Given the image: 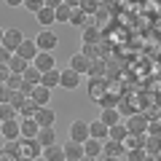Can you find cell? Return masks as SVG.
<instances>
[{
    "mask_svg": "<svg viewBox=\"0 0 161 161\" xmlns=\"http://www.w3.org/2000/svg\"><path fill=\"white\" fill-rule=\"evenodd\" d=\"M16 54H19L22 59H27V62H32V59L40 54V48H38V43H35V38H24V43L19 46Z\"/></svg>",
    "mask_w": 161,
    "mask_h": 161,
    "instance_id": "obj_11",
    "label": "cell"
},
{
    "mask_svg": "<svg viewBox=\"0 0 161 161\" xmlns=\"http://www.w3.org/2000/svg\"><path fill=\"white\" fill-rule=\"evenodd\" d=\"M89 126H92V137L94 140H102V142H105V140L110 137V126H108V124H102V121H92Z\"/></svg>",
    "mask_w": 161,
    "mask_h": 161,
    "instance_id": "obj_23",
    "label": "cell"
},
{
    "mask_svg": "<svg viewBox=\"0 0 161 161\" xmlns=\"http://www.w3.org/2000/svg\"><path fill=\"white\" fill-rule=\"evenodd\" d=\"M35 121H38L40 126H54V121H57V113H54L51 105H43V108H38V113H35Z\"/></svg>",
    "mask_w": 161,
    "mask_h": 161,
    "instance_id": "obj_12",
    "label": "cell"
},
{
    "mask_svg": "<svg viewBox=\"0 0 161 161\" xmlns=\"http://www.w3.org/2000/svg\"><path fill=\"white\" fill-rule=\"evenodd\" d=\"M99 121H102V124H108V126H115V124H121V121H124V115H121L118 108H105L102 115H99Z\"/></svg>",
    "mask_w": 161,
    "mask_h": 161,
    "instance_id": "obj_19",
    "label": "cell"
},
{
    "mask_svg": "<svg viewBox=\"0 0 161 161\" xmlns=\"http://www.w3.org/2000/svg\"><path fill=\"white\" fill-rule=\"evenodd\" d=\"M35 19H38V24L43 30H51V24L57 22V8H51V6H43L38 14H35Z\"/></svg>",
    "mask_w": 161,
    "mask_h": 161,
    "instance_id": "obj_10",
    "label": "cell"
},
{
    "mask_svg": "<svg viewBox=\"0 0 161 161\" xmlns=\"http://www.w3.org/2000/svg\"><path fill=\"white\" fill-rule=\"evenodd\" d=\"M102 161H124V158H113V156H102Z\"/></svg>",
    "mask_w": 161,
    "mask_h": 161,
    "instance_id": "obj_47",
    "label": "cell"
},
{
    "mask_svg": "<svg viewBox=\"0 0 161 161\" xmlns=\"http://www.w3.org/2000/svg\"><path fill=\"white\" fill-rule=\"evenodd\" d=\"M70 16H73V8H70L67 3H62V6L57 8V22L59 24H70Z\"/></svg>",
    "mask_w": 161,
    "mask_h": 161,
    "instance_id": "obj_35",
    "label": "cell"
},
{
    "mask_svg": "<svg viewBox=\"0 0 161 161\" xmlns=\"http://www.w3.org/2000/svg\"><path fill=\"white\" fill-rule=\"evenodd\" d=\"M102 156H113V158H124L126 156V145L118 142V140H105V153Z\"/></svg>",
    "mask_w": 161,
    "mask_h": 161,
    "instance_id": "obj_13",
    "label": "cell"
},
{
    "mask_svg": "<svg viewBox=\"0 0 161 161\" xmlns=\"http://www.w3.org/2000/svg\"><path fill=\"white\" fill-rule=\"evenodd\" d=\"M108 92H110L108 78H89V97H92V99H97V102H99Z\"/></svg>",
    "mask_w": 161,
    "mask_h": 161,
    "instance_id": "obj_7",
    "label": "cell"
},
{
    "mask_svg": "<svg viewBox=\"0 0 161 161\" xmlns=\"http://www.w3.org/2000/svg\"><path fill=\"white\" fill-rule=\"evenodd\" d=\"M80 54L86 59H105V54H102V48H99V43H83V48H80Z\"/></svg>",
    "mask_w": 161,
    "mask_h": 161,
    "instance_id": "obj_24",
    "label": "cell"
},
{
    "mask_svg": "<svg viewBox=\"0 0 161 161\" xmlns=\"http://www.w3.org/2000/svg\"><path fill=\"white\" fill-rule=\"evenodd\" d=\"M32 64L40 70V73H48V70L57 67V59H54V51H40L38 57L32 59Z\"/></svg>",
    "mask_w": 161,
    "mask_h": 161,
    "instance_id": "obj_8",
    "label": "cell"
},
{
    "mask_svg": "<svg viewBox=\"0 0 161 161\" xmlns=\"http://www.w3.org/2000/svg\"><path fill=\"white\" fill-rule=\"evenodd\" d=\"M89 137H92V126H89V121H73V124H70L67 140H75V142H86Z\"/></svg>",
    "mask_w": 161,
    "mask_h": 161,
    "instance_id": "obj_3",
    "label": "cell"
},
{
    "mask_svg": "<svg viewBox=\"0 0 161 161\" xmlns=\"http://www.w3.org/2000/svg\"><path fill=\"white\" fill-rule=\"evenodd\" d=\"M59 78H62V70H48V73H43V80H40V83H43V86L46 89H57L59 86Z\"/></svg>",
    "mask_w": 161,
    "mask_h": 161,
    "instance_id": "obj_25",
    "label": "cell"
},
{
    "mask_svg": "<svg viewBox=\"0 0 161 161\" xmlns=\"http://www.w3.org/2000/svg\"><path fill=\"white\" fill-rule=\"evenodd\" d=\"M64 161H70V158H64Z\"/></svg>",
    "mask_w": 161,
    "mask_h": 161,
    "instance_id": "obj_52",
    "label": "cell"
},
{
    "mask_svg": "<svg viewBox=\"0 0 161 161\" xmlns=\"http://www.w3.org/2000/svg\"><path fill=\"white\" fill-rule=\"evenodd\" d=\"M38 108H40V105L35 102L32 97H27V102H24L22 108H19V118H35V113H38Z\"/></svg>",
    "mask_w": 161,
    "mask_h": 161,
    "instance_id": "obj_26",
    "label": "cell"
},
{
    "mask_svg": "<svg viewBox=\"0 0 161 161\" xmlns=\"http://www.w3.org/2000/svg\"><path fill=\"white\" fill-rule=\"evenodd\" d=\"M148 115H142V113H132L124 124H126V129H129V134H148Z\"/></svg>",
    "mask_w": 161,
    "mask_h": 161,
    "instance_id": "obj_4",
    "label": "cell"
},
{
    "mask_svg": "<svg viewBox=\"0 0 161 161\" xmlns=\"http://www.w3.org/2000/svg\"><path fill=\"white\" fill-rule=\"evenodd\" d=\"M145 148H132V150H126V161H142L145 158Z\"/></svg>",
    "mask_w": 161,
    "mask_h": 161,
    "instance_id": "obj_37",
    "label": "cell"
},
{
    "mask_svg": "<svg viewBox=\"0 0 161 161\" xmlns=\"http://www.w3.org/2000/svg\"><path fill=\"white\" fill-rule=\"evenodd\" d=\"M30 64H32V62H27V59H22V57H19V54H14V59H11V62H8V67H11V73L22 75L24 70L30 67Z\"/></svg>",
    "mask_w": 161,
    "mask_h": 161,
    "instance_id": "obj_31",
    "label": "cell"
},
{
    "mask_svg": "<svg viewBox=\"0 0 161 161\" xmlns=\"http://www.w3.org/2000/svg\"><path fill=\"white\" fill-rule=\"evenodd\" d=\"M22 43H24V32H22V30H19V27H6V38H3V46L11 48V51L16 54Z\"/></svg>",
    "mask_w": 161,
    "mask_h": 161,
    "instance_id": "obj_6",
    "label": "cell"
},
{
    "mask_svg": "<svg viewBox=\"0 0 161 161\" xmlns=\"http://www.w3.org/2000/svg\"><path fill=\"white\" fill-rule=\"evenodd\" d=\"M11 75H14V73H11V67H8V64H0V83H3V86H6V80L11 78Z\"/></svg>",
    "mask_w": 161,
    "mask_h": 161,
    "instance_id": "obj_43",
    "label": "cell"
},
{
    "mask_svg": "<svg viewBox=\"0 0 161 161\" xmlns=\"http://www.w3.org/2000/svg\"><path fill=\"white\" fill-rule=\"evenodd\" d=\"M78 83H80V73H75L73 67H64L62 78H59V86L67 89V92H73V89H78Z\"/></svg>",
    "mask_w": 161,
    "mask_h": 161,
    "instance_id": "obj_9",
    "label": "cell"
},
{
    "mask_svg": "<svg viewBox=\"0 0 161 161\" xmlns=\"http://www.w3.org/2000/svg\"><path fill=\"white\" fill-rule=\"evenodd\" d=\"M22 78L27 80V83H32V86H38L40 80H43V73H40V70L35 67V64H30V67H27V70L22 73Z\"/></svg>",
    "mask_w": 161,
    "mask_h": 161,
    "instance_id": "obj_28",
    "label": "cell"
},
{
    "mask_svg": "<svg viewBox=\"0 0 161 161\" xmlns=\"http://www.w3.org/2000/svg\"><path fill=\"white\" fill-rule=\"evenodd\" d=\"M16 145H19V156L27 161H35L38 156H43V148H40V142L35 137H22Z\"/></svg>",
    "mask_w": 161,
    "mask_h": 161,
    "instance_id": "obj_1",
    "label": "cell"
},
{
    "mask_svg": "<svg viewBox=\"0 0 161 161\" xmlns=\"http://www.w3.org/2000/svg\"><path fill=\"white\" fill-rule=\"evenodd\" d=\"M80 32H83V43H99V27L97 24H89V27H83L80 30Z\"/></svg>",
    "mask_w": 161,
    "mask_h": 161,
    "instance_id": "obj_29",
    "label": "cell"
},
{
    "mask_svg": "<svg viewBox=\"0 0 161 161\" xmlns=\"http://www.w3.org/2000/svg\"><path fill=\"white\" fill-rule=\"evenodd\" d=\"M43 6H46V0H24V8H27L30 14H38Z\"/></svg>",
    "mask_w": 161,
    "mask_h": 161,
    "instance_id": "obj_39",
    "label": "cell"
},
{
    "mask_svg": "<svg viewBox=\"0 0 161 161\" xmlns=\"http://www.w3.org/2000/svg\"><path fill=\"white\" fill-rule=\"evenodd\" d=\"M70 24H73V27H89V24H94V16L92 14H86L83 11V8H73V16H70Z\"/></svg>",
    "mask_w": 161,
    "mask_h": 161,
    "instance_id": "obj_14",
    "label": "cell"
},
{
    "mask_svg": "<svg viewBox=\"0 0 161 161\" xmlns=\"http://www.w3.org/2000/svg\"><path fill=\"white\" fill-rule=\"evenodd\" d=\"M3 102H11L14 108L19 110V108L24 105V102H27V97H24L22 92H11V89H6V99H3Z\"/></svg>",
    "mask_w": 161,
    "mask_h": 161,
    "instance_id": "obj_32",
    "label": "cell"
},
{
    "mask_svg": "<svg viewBox=\"0 0 161 161\" xmlns=\"http://www.w3.org/2000/svg\"><path fill=\"white\" fill-rule=\"evenodd\" d=\"M35 161H48V158H46V156H38V158H35Z\"/></svg>",
    "mask_w": 161,
    "mask_h": 161,
    "instance_id": "obj_50",
    "label": "cell"
},
{
    "mask_svg": "<svg viewBox=\"0 0 161 161\" xmlns=\"http://www.w3.org/2000/svg\"><path fill=\"white\" fill-rule=\"evenodd\" d=\"M62 148H64V156H67L70 161H80L83 156H86L83 142H75V140H67V145H62Z\"/></svg>",
    "mask_w": 161,
    "mask_h": 161,
    "instance_id": "obj_15",
    "label": "cell"
},
{
    "mask_svg": "<svg viewBox=\"0 0 161 161\" xmlns=\"http://www.w3.org/2000/svg\"><path fill=\"white\" fill-rule=\"evenodd\" d=\"M8 8H24V0H3Z\"/></svg>",
    "mask_w": 161,
    "mask_h": 161,
    "instance_id": "obj_44",
    "label": "cell"
},
{
    "mask_svg": "<svg viewBox=\"0 0 161 161\" xmlns=\"http://www.w3.org/2000/svg\"><path fill=\"white\" fill-rule=\"evenodd\" d=\"M64 3H67L70 8H80V3H83V0H64Z\"/></svg>",
    "mask_w": 161,
    "mask_h": 161,
    "instance_id": "obj_46",
    "label": "cell"
},
{
    "mask_svg": "<svg viewBox=\"0 0 161 161\" xmlns=\"http://www.w3.org/2000/svg\"><path fill=\"white\" fill-rule=\"evenodd\" d=\"M148 134L161 137V118H150V121H148Z\"/></svg>",
    "mask_w": 161,
    "mask_h": 161,
    "instance_id": "obj_40",
    "label": "cell"
},
{
    "mask_svg": "<svg viewBox=\"0 0 161 161\" xmlns=\"http://www.w3.org/2000/svg\"><path fill=\"white\" fill-rule=\"evenodd\" d=\"M11 59H14V51L6 48V46H0V64H8Z\"/></svg>",
    "mask_w": 161,
    "mask_h": 161,
    "instance_id": "obj_42",
    "label": "cell"
},
{
    "mask_svg": "<svg viewBox=\"0 0 161 161\" xmlns=\"http://www.w3.org/2000/svg\"><path fill=\"white\" fill-rule=\"evenodd\" d=\"M43 156H46L48 161H64V158H67L62 145H48V148H43Z\"/></svg>",
    "mask_w": 161,
    "mask_h": 161,
    "instance_id": "obj_27",
    "label": "cell"
},
{
    "mask_svg": "<svg viewBox=\"0 0 161 161\" xmlns=\"http://www.w3.org/2000/svg\"><path fill=\"white\" fill-rule=\"evenodd\" d=\"M22 80H24L22 75H16V73H14L11 78L6 80V89H11V92H19V89H22Z\"/></svg>",
    "mask_w": 161,
    "mask_h": 161,
    "instance_id": "obj_38",
    "label": "cell"
},
{
    "mask_svg": "<svg viewBox=\"0 0 161 161\" xmlns=\"http://www.w3.org/2000/svg\"><path fill=\"white\" fill-rule=\"evenodd\" d=\"M145 153L158 156V153H161V137H153V134H148V137H145Z\"/></svg>",
    "mask_w": 161,
    "mask_h": 161,
    "instance_id": "obj_33",
    "label": "cell"
},
{
    "mask_svg": "<svg viewBox=\"0 0 161 161\" xmlns=\"http://www.w3.org/2000/svg\"><path fill=\"white\" fill-rule=\"evenodd\" d=\"M32 99L40 105V108H43V105H48V102H51V89H46L43 83H38V86L32 89Z\"/></svg>",
    "mask_w": 161,
    "mask_h": 161,
    "instance_id": "obj_21",
    "label": "cell"
},
{
    "mask_svg": "<svg viewBox=\"0 0 161 161\" xmlns=\"http://www.w3.org/2000/svg\"><path fill=\"white\" fill-rule=\"evenodd\" d=\"M67 67H73L75 73H80V75H89V67H92V59H86L83 54H75V57H70V64Z\"/></svg>",
    "mask_w": 161,
    "mask_h": 161,
    "instance_id": "obj_16",
    "label": "cell"
},
{
    "mask_svg": "<svg viewBox=\"0 0 161 161\" xmlns=\"http://www.w3.org/2000/svg\"><path fill=\"white\" fill-rule=\"evenodd\" d=\"M0 137L6 140V142H19V140H22V121H19V118H14V121H3Z\"/></svg>",
    "mask_w": 161,
    "mask_h": 161,
    "instance_id": "obj_2",
    "label": "cell"
},
{
    "mask_svg": "<svg viewBox=\"0 0 161 161\" xmlns=\"http://www.w3.org/2000/svg\"><path fill=\"white\" fill-rule=\"evenodd\" d=\"M3 38H6V27H0V46H3Z\"/></svg>",
    "mask_w": 161,
    "mask_h": 161,
    "instance_id": "obj_48",
    "label": "cell"
},
{
    "mask_svg": "<svg viewBox=\"0 0 161 161\" xmlns=\"http://www.w3.org/2000/svg\"><path fill=\"white\" fill-rule=\"evenodd\" d=\"M80 161H102V158H92V156H83Z\"/></svg>",
    "mask_w": 161,
    "mask_h": 161,
    "instance_id": "obj_49",
    "label": "cell"
},
{
    "mask_svg": "<svg viewBox=\"0 0 161 161\" xmlns=\"http://www.w3.org/2000/svg\"><path fill=\"white\" fill-rule=\"evenodd\" d=\"M14 118H19V110L11 102H0V121H14Z\"/></svg>",
    "mask_w": 161,
    "mask_h": 161,
    "instance_id": "obj_30",
    "label": "cell"
},
{
    "mask_svg": "<svg viewBox=\"0 0 161 161\" xmlns=\"http://www.w3.org/2000/svg\"><path fill=\"white\" fill-rule=\"evenodd\" d=\"M19 121H22V137H38L40 124L35 118H19Z\"/></svg>",
    "mask_w": 161,
    "mask_h": 161,
    "instance_id": "obj_22",
    "label": "cell"
},
{
    "mask_svg": "<svg viewBox=\"0 0 161 161\" xmlns=\"http://www.w3.org/2000/svg\"><path fill=\"white\" fill-rule=\"evenodd\" d=\"M35 43H38L40 51H54V48L59 46V38L51 32V30H40V32L35 35Z\"/></svg>",
    "mask_w": 161,
    "mask_h": 161,
    "instance_id": "obj_5",
    "label": "cell"
},
{
    "mask_svg": "<svg viewBox=\"0 0 161 161\" xmlns=\"http://www.w3.org/2000/svg\"><path fill=\"white\" fill-rule=\"evenodd\" d=\"M40 142V148H48V145H57V132H54V126H40L38 137H35Z\"/></svg>",
    "mask_w": 161,
    "mask_h": 161,
    "instance_id": "obj_18",
    "label": "cell"
},
{
    "mask_svg": "<svg viewBox=\"0 0 161 161\" xmlns=\"http://www.w3.org/2000/svg\"><path fill=\"white\" fill-rule=\"evenodd\" d=\"M83 150H86V156H92V158H102V153H105V142H102V140L89 137L86 142H83Z\"/></svg>",
    "mask_w": 161,
    "mask_h": 161,
    "instance_id": "obj_17",
    "label": "cell"
},
{
    "mask_svg": "<svg viewBox=\"0 0 161 161\" xmlns=\"http://www.w3.org/2000/svg\"><path fill=\"white\" fill-rule=\"evenodd\" d=\"M99 105H102V110H105V108H118V97H115L113 92H108L102 99H99Z\"/></svg>",
    "mask_w": 161,
    "mask_h": 161,
    "instance_id": "obj_36",
    "label": "cell"
},
{
    "mask_svg": "<svg viewBox=\"0 0 161 161\" xmlns=\"http://www.w3.org/2000/svg\"><path fill=\"white\" fill-rule=\"evenodd\" d=\"M62 3H64V0H46V6H51V8H59Z\"/></svg>",
    "mask_w": 161,
    "mask_h": 161,
    "instance_id": "obj_45",
    "label": "cell"
},
{
    "mask_svg": "<svg viewBox=\"0 0 161 161\" xmlns=\"http://www.w3.org/2000/svg\"><path fill=\"white\" fill-rule=\"evenodd\" d=\"M126 137H129V129H126V124H124V121H121V124H115V126H110V140L124 142Z\"/></svg>",
    "mask_w": 161,
    "mask_h": 161,
    "instance_id": "obj_34",
    "label": "cell"
},
{
    "mask_svg": "<svg viewBox=\"0 0 161 161\" xmlns=\"http://www.w3.org/2000/svg\"><path fill=\"white\" fill-rule=\"evenodd\" d=\"M0 129H3V121H0Z\"/></svg>",
    "mask_w": 161,
    "mask_h": 161,
    "instance_id": "obj_51",
    "label": "cell"
},
{
    "mask_svg": "<svg viewBox=\"0 0 161 161\" xmlns=\"http://www.w3.org/2000/svg\"><path fill=\"white\" fill-rule=\"evenodd\" d=\"M80 8L94 16V14H97V8H99V0H83V3H80Z\"/></svg>",
    "mask_w": 161,
    "mask_h": 161,
    "instance_id": "obj_41",
    "label": "cell"
},
{
    "mask_svg": "<svg viewBox=\"0 0 161 161\" xmlns=\"http://www.w3.org/2000/svg\"><path fill=\"white\" fill-rule=\"evenodd\" d=\"M89 78H108V59H94L89 67Z\"/></svg>",
    "mask_w": 161,
    "mask_h": 161,
    "instance_id": "obj_20",
    "label": "cell"
}]
</instances>
